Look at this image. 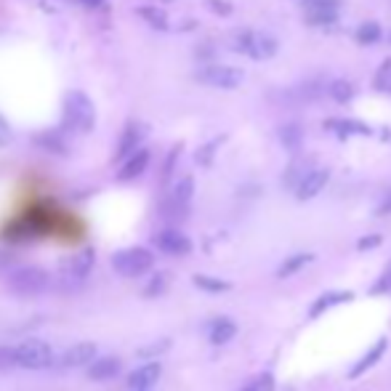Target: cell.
Wrapping results in <instances>:
<instances>
[{
	"instance_id": "obj_26",
	"label": "cell",
	"mask_w": 391,
	"mask_h": 391,
	"mask_svg": "<svg viewBox=\"0 0 391 391\" xmlns=\"http://www.w3.org/2000/svg\"><path fill=\"white\" fill-rule=\"evenodd\" d=\"M330 96L336 98L338 104H346L348 98L354 96V88H351V83H346V80H336V83L330 86Z\"/></svg>"
},
{
	"instance_id": "obj_16",
	"label": "cell",
	"mask_w": 391,
	"mask_h": 391,
	"mask_svg": "<svg viewBox=\"0 0 391 391\" xmlns=\"http://www.w3.org/2000/svg\"><path fill=\"white\" fill-rule=\"evenodd\" d=\"M386 346H389V341H386V338H378V341H375V346L370 348L368 354H365V357L359 359L357 365H354V370H351V375H348V378H359V375H365V370H370L380 357H383Z\"/></svg>"
},
{
	"instance_id": "obj_35",
	"label": "cell",
	"mask_w": 391,
	"mask_h": 391,
	"mask_svg": "<svg viewBox=\"0 0 391 391\" xmlns=\"http://www.w3.org/2000/svg\"><path fill=\"white\" fill-rule=\"evenodd\" d=\"M80 3H86L91 8H96V6H104V0H80Z\"/></svg>"
},
{
	"instance_id": "obj_33",
	"label": "cell",
	"mask_w": 391,
	"mask_h": 391,
	"mask_svg": "<svg viewBox=\"0 0 391 391\" xmlns=\"http://www.w3.org/2000/svg\"><path fill=\"white\" fill-rule=\"evenodd\" d=\"M386 290H391V264L386 266L383 277H380L378 283H375V293H386Z\"/></svg>"
},
{
	"instance_id": "obj_7",
	"label": "cell",
	"mask_w": 391,
	"mask_h": 391,
	"mask_svg": "<svg viewBox=\"0 0 391 391\" xmlns=\"http://www.w3.org/2000/svg\"><path fill=\"white\" fill-rule=\"evenodd\" d=\"M192 195H195V178H192V176H186V178H181V181L174 186V192H171V197H168L163 213L165 216H171V218H184Z\"/></svg>"
},
{
	"instance_id": "obj_10",
	"label": "cell",
	"mask_w": 391,
	"mask_h": 391,
	"mask_svg": "<svg viewBox=\"0 0 391 391\" xmlns=\"http://www.w3.org/2000/svg\"><path fill=\"white\" fill-rule=\"evenodd\" d=\"M96 354H98L96 344L80 341V344L67 348L64 354H62V359H59V365H62V368H83V365H91V362L96 359Z\"/></svg>"
},
{
	"instance_id": "obj_36",
	"label": "cell",
	"mask_w": 391,
	"mask_h": 391,
	"mask_svg": "<svg viewBox=\"0 0 391 391\" xmlns=\"http://www.w3.org/2000/svg\"><path fill=\"white\" fill-rule=\"evenodd\" d=\"M130 391H144V389H130Z\"/></svg>"
},
{
	"instance_id": "obj_2",
	"label": "cell",
	"mask_w": 391,
	"mask_h": 391,
	"mask_svg": "<svg viewBox=\"0 0 391 391\" xmlns=\"http://www.w3.org/2000/svg\"><path fill=\"white\" fill-rule=\"evenodd\" d=\"M6 283H8V290H11L13 295H38L48 288L51 277H48V272L40 269V266H19V269H13V272L8 274Z\"/></svg>"
},
{
	"instance_id": "obj_11",
	"label": "cell",
	"mask_w": 391,
	"mask_h": 391,
	"mask_svg": "<svg viewBox=\"0 0 391 391\" xmlns=\"http://www.w3.org/2000/svg\"><path fill=\"white\" fill-rule=\"evenodd\" d=\"M306 19L314 27H325L338 19V3L336 0H309L306 3Z\"/></svg>"
},
{
	"instance_id": "obj_9",
	"label": "cell",
	"mask_w": 391,
	"mask_h": 391,
	"mask_svg": "<svg viewBox=\"0 0 391 391\" xmlns=\"http://www.w3.org/2000/svg\"><path fill=\"white\" fill-rule=\"evenodd\" d=\"M154 245L163 253H168V256H186L192 250V239L186 237L184 232H178V229H163L154 237Z\"/></svg>"
},
{
	"instance_id": "obj_5",
	"label": "cell",
	"mask_w": 391,
	"mask_h": 391,
	"mask_svg": "<svg viewBox=\"0 0 391 391\" xmlns=\"http://www.w3.org/2000/svg\"><path fill=\"white\" fill-rule=\"evenodd\" d=\"M234 48L242 51V54H248L256 62H266V59H272L277 54L280 45H277V38H272L269 33H242L237 38Z\"/></svg>"
},
{
	"instance_id": "obj_6",
	"label": "cell",
	"mask_w": 391,
	"mask_h": 391,
	"mask_svg": "<svg viewBox=\"0 0 391 391\" xmlns=\"http://www.w3.org/2000/svg\"><path fill=\"white\" fill-rule=\"evenodd\" d=\"M197 80L205 83L210 88H221V91H232L242 83V72L234 69V67H227V64H208L197 72Z\"/></svg>"
},
{
	"instance_id": "obj_34",
	"label": "cell",
	"mask_w": 391,
	"mask_h": 391,
	"mask_svg": "<svg viewBox=\"0 0 391 391\" xmlns=\"http://www.w3.org/2000/svg\"><path fill=\"white\" fill-rule=\"evenodd\" d=\"M208 8H210V11H216V13H221V16H229V13H232V6H229V3H224V0H208Z\"/></svg>"
},
{
	"instance_id": "obj_1",
	"label": "cell",
	"mask_w": 391,
	"mask_h": 391,
	"mask_svg": "<svg viewBox=\"0 0 391 391\" xmlns=\"http://www.w3.org/2000/svg\"><path fill=\"white\" fill-rule=\"evenodd\" d=\"M96 123V107L83 91H69L64 96V125L75 133H91Z\"/></svg>"
},
{
	"instance_id": "obj_27",
	"label": "cell",
	"mask_w": 391,
	"mask_h": 391,
	"mask_svg": "<svg viewBox=\"0 0 391 391\" xmlns=\"http://www.w3.org/2000/svg\"><path fill=\"white\" fill-rule=\"evenodd\" d=\"M165 288H168V277L165 274H154L152 280L147 283V288H144V295L147 298H157V295L165 293Z\"/></svg>"
},
{
	"instance_id": "obj_13",
	"label": "cell",
	"mask_w": 391,
	"mask_h": 391,
	"mask_svg": "<svg viewBox=\"0 0 391 391\" xmlns=\"http://www.w3.org/2000/svg\"><path fill=\"white\" fill-rule=\"evenodd\" d=\"M160 375H163V365H160V362H149V365H142V368H136L128 375V389H144V391H149L152 386H157Z\"/></svg>"
},
{
	"instance_id": "obj_22",
	"label": "cell",
	"mask_w": 391,
	"mask_h": 391,
	"mask_svg": "<svg viewBox=\"0 0 391 391\" xmlns=\"http://www.w3.org/2000/svg\"><path fill=\"white\" fill-rule=\"evenodd\" d=\"M312 259H314L312 253H298V256H290V259L280 266V272L277 274H280V277H290V274H295L298 269H304L306 264H312Z\"/></svg>"
},
{
	"instance_id": "obj_28",
	"label": "cell",
	"mask_w": 391,
	"mask_h": 391,
	"mask_svg": "<svg viewBox=\"0 0 391 391\" xmlns=\"http://www.w3.org/2000/svg\"><path fill=\"white\" fill-rule=\"evenodd\" d=\"M242 391H274V378L269 373H264V375H259V378L253 380L250 386H245Z\"/></svg>"
},
{
	"instance_id": "obj_21",
	"label": "cell",
	"mask_w": 391,
	"mask_h": 391,
	"mask_svg": "<svg viewBox=\"0 0 391 391\" xmlns=\"http://www.w3.org/2000/svg\"><path fill=\"white\" fill-rule=\"evenodd\" d=\"M301 139H304V130L298 128V125H285L280 128V142H283L285 149H290V152H298V147H301Z\"/></svg>"
},
{
	"instance_id": "obj_32",
	"label": "cell",
	"mask_w": 391,
	"mask_h": 391,
	"mask_svg": "<svg viewBox=\"0 0 391 391\" xmlns=\"http://www.w3.org/2000/svg\"><path fill=\"white\" fill-rule=\"evenodd\" d=\"M380 242H383V237H380V234H370V237H362V239H359L357 248L359 250H373L375 245H380Z\"/></svg>"
},
{
	"instance_id": "obj_20",
	"label": "cell",
	"mask_w": 391,
	"mask_h": 391,
	"mask_svg": "<svg viewBox=\"0 0 391 391\" xmlns=\"http://www.w3.org/2000/svg\"><path fill=\"white\" fill-rule=\"evenodd\" d=\"M354 295L351 293H346V290H341V293H327V295H322L319 301H317L314 306H312V317H319L325 309H330V306H336V304H344V301H351Z\"/></svg>"
},
{
	"instance_id": "obj_14",
	"label": "cell",
	"mask_w": 391,
	"mask_h": 391,
	"mask_svg": "<svg viewBox=\"0 0 391 391\" xmlns=\"http://www.w3.org/2000/svg\"><path fill=\"white\" fill-rule=\"evenodd\" d=\"M147 165H149V152L147 149H136V152H130L123 160V165H120L118 171V178L120 181H133V178H139L147 171Z\"/></svg>"
},
{
	"instance_id": "obj_30",
	"label": "cell",
	"mask_w": 391,
	"mask_h": 391,
	"mask_svg": "<svg viewBox=\"0 0 391 391\" xmlns=\"http://www.w3.org/2000/svg\"><path fill=\"white\" fill-rule=\"evenodd\" d=\"M16 365V348L0 346V370H8Z\"/></svg>"
},
{
	"instance_id": "obj_17",
	"label": "cell",
	"mask_w": 391,
	"mask_h": 391,
	"mask_svg": "<svg viewBox=\"0 0 391 391\" xmlns=\"http://www.w3.org/2000/svg\"><path fill=\"white\" fill-rule=\"evenodd\" d=\"M234 333H237V325L232 322V319H216L213 325H210V344H216V346H224V344H229L232 338H234Z\"/></svg>"
},
{
	"instance_id": "obj_18",
	"label": "cell",
	"mask_w": 391,
	"mask_h": 391,
	"mask_svg": "<svg viewBox=\"0 0 391 391\" xmlns=\"http://www.w3.org/2000/svg\"><path fill=\"white\" fill-rule=\"evenodd\" d=\"M325 128H333L338 136H351V133L368 136V133H370V125H365V123H357V120H327Z\"/></svg>"
},
{
	"instance_id": "obj_15",
	"label": "cell",
	"mask_w": 391,
	"mask_h": 391,
	"mask_svg": "<svg viewBox=\"0 0 391 391\" xmlns=\"http://www.w3.org/2000/svg\"><path fill=\"white\" fill-rule=\"evenodd\" d=\"M123 370V362L118 357H101V359H94L91 368H88V378L91 380H112L120 375Z\"/></svg>"
},
{
	"instance_id": "obj_4",
	"label": "cell",
	"mask_w": 391,
	"mask_h": 391,
	"mask_svg": "<svg viewBox=\"0 0 391 391\" xmlns=\"http://www.w3.org/2000/svg\"><path fill=\"white\" fill-rule=\"evenodd\" d=\"M54 362V351L43 338H27L16 346V365L24 370H43Z\"/></svg>"
},
{
	"instance_id": "obj_31",
	"label": "cell",
	"mask_w": 391,
	"mask_h": 391,
	"mask_svg": "<svg viewBox=\"0 0 391 391\" xmlns=\"http://www.w3.org/2000/svg\"><path fill=\"white\" fill-rule=\"evenodd\" d=\"M218 147V142H213L210 147H203L200 152H197V163L200 165H210V160H213V149Z\"/></svg>"
},
{
	"instance_id": "obj_19",
	"label": "cell",
	"mask_w": 391,
	"mask_h": 391,
	"mask_svg": "<svg viewBox=\"0 0 391 391\" xmlns=\"http://www.w3.org/2000/svg\"><path fill=\"white\" fill-rule=\"evenodd\" d=\"M136 13H139L149 27H154V30H168V13H165L163 8H154V6H139Z\"/></svg>"
},
{
	"instance_id": "obj_29",
	"label": "cell",
	"mask_w": 391,
	"mask_h": 391,
	"mask_svg": "<svg viewBox=\"0 0 391 391\" xmlns=\"http://www.w3.org/2000/svg\"><path fill=\"white\" fill-rule=\"evenodd\" d=\"M375 86H378L380 91H391V62H383L378 77H375Z\"/></svg>"
},
{
	"instance_id": "obj_23",
	"label": "cell",
	"mask_w": 391,
	"mask_h": 391,
	"mask_svg": "<svg viewBox=\"0 0 391 391\" xmlns=\"http://www.w3.org/2000/svg\"><path fill=\"white\" fill-rule=\"evenodd\" d=\"M139 139H142V130H139V125H128V128H125V136L120 139V149H118L120 157H128V154L136 149Z\"/></svg>"
},
{
	"instance_id": "obj_25",
	"label": "cell",
	"mask_w": 391,
	"mask_h": 391,
	"mask_svg": "<svg viewBox=\"0 0 391 391\" xmlns=\"http://www.w3.org/2000/svg\"><path fill=\"white\" fill-rule=\"evenodd\" d=\"M357 43L359 45H373V43H378L380 40V27L375 22H365L362 27L357 30Z\"/></svg>"
},
{
	"instance_id": "obj_12",
	"label": "cell",
	"mask_w": 391,
	"mask_h": 391,
	"mask_svg": "<svg viewBox=\"0 0 391 391\" xmlns=\"http://www.w3.org/2000/svg\"><path fill=\"white\" fill-rule=\"evenodd\" d=\"M330 181V174L327 171H309V174L298 181V186H295V197L304 203V200H312V197H317L322 189H325V184Z\"/></svg>"
},
{
	"instance_id": "obj_24",
	"label": "cell",
	"mask_w": 391,
	"mask_h": 391,
	"mask_svg": "<svg viewBox=\"0 0 391 391\" xmlns=\"http://www.w3.org/2000/svg\"><path fill=\"white\" fill-rule=\"evenodd\" d=\"M195 285L205 293H227L232 285L224 283V280H216V277H205V274H195Z\"/></svg>"
},
{
	"instance_id": "obj_3",
	"label": "cell",
	"mask_w": 391,
	"mask_h": 391,
	"mask_svg": "<svg viewBox=\"0 0 391 391\" xmlns=\"http://www.w3.org/2000/svg\"><path fill=\"white\" fill-rule=\"evenodd\" d=\"M154 266L152 250L147 248H125L112 256V269L123 277H142Z\"/></svg>"
},
{
	"instance_id": "obj_8",
	"label": "cell",
	"mask_w": 391,
	"mask_h": 391,
	"mask_svg": "<svg viewBox=\"0 0 391 391\" xmlns=\"http://www.w3.org/2000/svg\"><path fill=\"white\" fill-rule=\"evenodd\" d=\"M94 261H96V253L94 248H80L72 256V259L64 264V274L69 283H80V280H86L91 269H94Z\"/></svg>"
}]
</instances>
